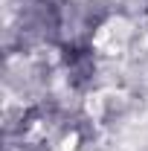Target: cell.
I'll use <instances>...</instances> for the list:
<instances>
[{
  "label": "cell",
  "instance_id": "cell-1",
  "mask_svg": "<svg viewBox=\"0 0 148 151\" xmlns=\"http://www.w3.org/2000/svg\"><path fill=\"white\" fill-rule=\"evenodd\" d=\"M55 67L64 90L75 99H93L105 87V55L93 38H64L55 52Z\"/></svg>",
  "mask_w": 148,
  "mask_h": 151
}]
</instances>
